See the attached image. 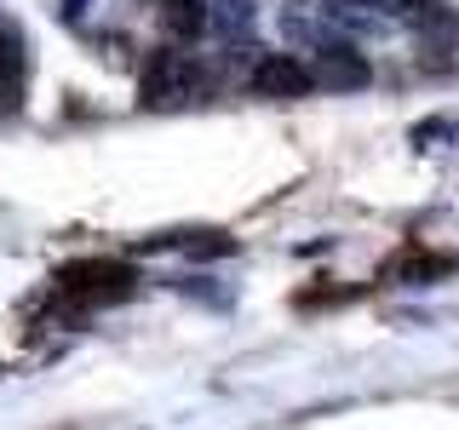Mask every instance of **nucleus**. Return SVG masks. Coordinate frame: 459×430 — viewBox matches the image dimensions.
Returning <instances> with one entry per match:
<instances>
[{
  "label": "nucleus",
  "mask_w": 459,
  "mask_h": 430,
  "mask_svg": "<svg viewBox=\"0 0 459 430\" xmlns=\"http://www.w3.org/2000/svg\"><path fill=\"white\" fill-rule=\"evenodd\" d=\"M133 287H138L133 264H115V258H75V264H64L52 276V298L92 310V305H121Z\"/></svg>",
  "instance_id": "obj_1"
},
{
  "label": "nucleus",
  "mask_w": 459,
  "mask_h": 430,
  "mask_svg": "<svg viewBox=\"0 0 459 430\" xmlns=\"http://www.w3.org/2000/svg\"><path fill=\"white\" fill-rule=\"evenodd\" d=\"M201 86H207V75H201V64L190 52H150V64H143V81H138V104L143 109H184L201 98Z\"/></svg>",
  "instance_id": "obj_2"
},
{
  "label": "nucleus",
  "mask_w": 459,
  "mask_h": 430,
  "mask_svg": "<svg viewBox=\"0 0 459 430\" xmlns=\"http://www.w3.org/2000/svg\"><path fill=\"white\" fill-rule=\"evenodd\" d=\"M287 29L310 40V64H305V69H310V81H316V86H333V92H356V86H368V81H373L368 57L356 52L351 40L327 35V29H310L305 18H287Z\"/></svg>",
  "instance_id": "obj_3"
},
{
  "label": "nucleus",
  "mask_w": 459,
  "mask_h": 430,
  "mask_svg": "<svg viewBox=\"0 0 459 430\" xmlns=\"http://www.w3.org/2000/svg\"><path fill=\"white\" fill-rule=\"evenodd\" d=\"M247 86L258 98H305V92H316L310 69L299 64V57H287V52H264V57H258Z\"/></svg>",
  "instance_id": "obj_4"
},
{
  "label": "nucleus",
  "mask_w": 459,
  "mask_h": 430,
  "mask_svg": "<svg viewBox=\"0 0 459 430\" xmlns=\"http://www.w3.org/2000/svg\"><path fill=\"white\" fill-rule=\"evenodd\" d=\"M23 75H29V52H23V29L0 23V115H12L23 104Z\"/></svg>",
  "instance_id": "obj_5"
},
{
  "label": "nucleus",
  "mask_w": 459,
  "mask_h": 430,
  "mask_svg": "<svg viewBox=\"0 0 459 430\" xmlns=\"http://www.w3.org/2000/svg\"><path fill=\"white\" fill-rule=\"evenodd\" d=\"M155 12H161V29L178 40L207 35V0H155Z\"/></svg>",
  "instance_id": "obj_6"
},
{
  "label": "nucleus",
  "mask_w": 459,
  "mask_h": 430,
  "mask_svg": "<svg viewBox=\"0 0 459 430\" xmlns=\"http://www.w3.org/2000/svg\"><path fill=\"white\" fill-rule=\"evenodd\" d=\"M207 29L219 40H241L253 29V0H207Z\"/></svg>",
  "instance_id": "obj_7"
},
{
  "label": "nucleus",
  "mask_w": 459,
  "mask_h": 430,
  "mask_svg": "<svg viewBox=\"0 0 459 430\" xmlns=\"http://www.w3.org/2000/svg\"><path fill=\"white\" fill-rule=\"evenodd\" d=\"M368 12L396 18V23H430L437 18V0H368Z\"/></svg>",
  "instance_id": "obj_8"
},
{
  "label": "nucleus",
  "mask_w": 459,
  "mask_h": 430,
  "mask_svg": "<svg viewBox=\"0 0 459 430\" xmlns=\"http://www.w3.org/2000/svg\"><path fill=\"white\" fill-rule=\"evenodd\" d=\"M339 6H368V0H339Z\"/></svg>",
  "instance_id": "obj_9"
}]
</instances>
